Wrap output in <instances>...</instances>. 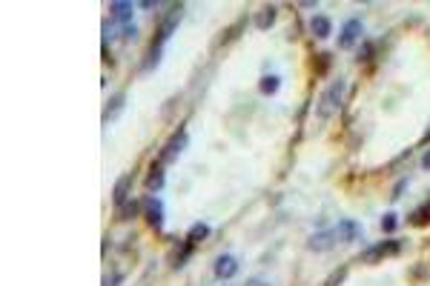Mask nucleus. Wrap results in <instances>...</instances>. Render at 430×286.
I'll return each instance as SVG.
<instances>
[{
	"label": "nucleus",
	"instance_id": "5",
	"mask_svg": "<svg viewBox=\"0 0 430 286\" xmlns=\"http://www.w3.org/2000/svg\"><path fill=\"white\" fill-rule=\"evenodd\" d=\"M335 237L344 243H353L361 237V223L350 221V218H344V221H338V226H335Z\"/></svg>",
	"mask_w": 430,
	"mask_h": 286
},
{
	"label": "nucleus",
	"instance_id": "8",
	"mask_svg": "<svg viewBox=\"0 0 430 286\" xmlns=\"http://www.w3.org/2000/svg\"><path fill=\"white\" fill-rule=\"evenodd\" d=\"M235 272H238V260H235L233 255H221L218 260H215V275H218L221 280L235 278Z\"/></svg>",
	"mask_w": 430,
	"mask_h": 286
},
{
	"label": "nucleus",
	"instance_id": "6",
	"mask_svg": "<svg viewBox=\"0 0 430 286\" xmlns=\"http://www.w3.org/2000/svg\"><path fill=\"white\" fill-rule=\"evenodd\" d=\"M361 37V20L358 17H350V20L344 23V29H342V37H338V46L342 49H350L353 43Z\"/></svg>",
	"mask_w": 430,
	"mask_h": 286
},
{
	"label": "nucleus",
	"instance_id": "7",
	"mask_svg": "<svg viewBox=\"0 0 430 286\" xmlns=\"http://www.w3.org/2000/svg\"><path fill=\"white\" fill-rule=\"evenodd\" d=\"M132 180H135V175H132V172H126L124 178L118 180L115 183V192H112V200H115V206L121 209L126 203V200H129V189H132Z\"/></svg>",
	"mask_w": 430,
	"mask_h": 286
},
{
	"label": "nucleus",
	"instance_id": "12",
	"mask_svg": "<svg viewBox=\"0 0 430 286\" xmlns=\"http://www.w3.org/2000/svg\"><path fill=\"white\" fill-rule=\"evenodd\" d=\"M310 32H313L315 37H330L333 35V23H330V17H324V14H315L313 20H310Z\"/></svg>",
	"mask_w": 430,
	"mask_h": 286
},
{
	"label": "nucleus",
	"instance_id": "26",
	"mask_svg": "<svg viewBox=\"0 0 430 286\" xmlns=\"http://www.w3.org/2000/svg\"><path fill=\"white\" fill-rule=\"evenodd\" d=\"M247 286H270V283H264V280H250Z\"/></svg>",
	"mask_w": 430,
	"mask_h": 286
},
{
	"label": "nucleus",
	"instance_id": "2",
	"mask_svg": "<svg viewBox=\"0 0 430 286\" xmlns=\"http://www.w3.org/2000/svg\"><path fill=\"white\" fill-rule=\"evenodd\" d=\"M187 143H190L187 129H178L175 135L169 137V143L164 146V152H161V163H172V160H178V157H181V152L187 149Z\"/></svg>",
	"mask_w": 430,
	"mask_h": 286
},
{
	"label": "nucleus",
	"instance_id": "25",
	"mask_svg": "<svg viewBox=\"0 0 430 286\" xmlns=\"http://www.w3.org/2000/svg\"><path fill=\"white\" fill-rule=\"evenodd\" d=\"M422 169H430V149L424 152V157H422Z\"/></svg>",
	"mask_w": 430,
	"mask_h": 286
},
{
	"label": "nucleus",
	"instance_id": "19",
	"mask_svg": "<svg viewBox=\"0 0 430 286\" xmlns=\"http://www.w3.org/2000/svg\"><path fill=\"white\" fill-rule=\"evenodd\" d=\"M161 55H164V49H161V46H152L149 55H146V60H144V72H152L155 66L161 63Z\"/></svg>",
	"mask_w": 430,
	"mask_h": 286
},
{
	"label": "nucleus",
	"instance_id": "1",
	"mask_svg": "<svg viewBox=\"0 0 430 286\" xmlns=\"http://www.w3.org/2000/svg\"><path fill=\"white\" fill-rule=\"evenodd\" d=\"M344 80H335L333 86H330L327 92L321 94V103H319V114L321 117H330V114L335 112V109L342 106V98H344Z\"/></svg>",
	"mask_w": 430,
	"mask_h": 286
},
{
	"label": "nucleus",
	"instance_id": "10",
	"mask_svg": "<svg viewBox=\"0 0 430 286\" xmlns=\"http://www.w3.org/2000/svg\"><path fill=\"white\" fill-rule=\"evenodd\" d=\"M124 100H126V94H124V92L112 94V98H109V103H106V112H103V123L115 121L118 114L124 112Z\"/></svg>",
	"mask_w": 430,
	"mask_h": 286
},
{
	"label": "nucleus",
	"instance_id": "23",
	"mask_svg": "<svg viewBox=\"0 0 430 286\" xmlns=\"http://www.w3.org/2000/svg\"><path fill=\"white\" fill-rule=\"evenodd\" d=\"M135 35H138V29H135V23H129V26H124V37H126V40H135Z\"/></svg>",
	"mask_w": 430,
	"mask_h": 286
},
{
	"label": "nucleus",
	"instance_id": "15",
	"mask_svg": "<svg viewBox=\"0 0 430 286\" xmlns=\"http://www.w3.org/2000/svg\"><path fill=\"white\" fill-rule=\"evenodd\" d=\"M258 89H261V94H276L278 89H281V78H278V75H264Z\"/></svg>",
	"mask_w": 430,
	"mask_h": 286
},
{
	"label": "nucleus",
	"instance_id": "4",
	"mask_svg": "<svg viewBox=\"0 0 430 286\" xmlns=\"http://www.w3.org/2000/svg\"><path fill=\"white\" fill-rule=\"evenodd\" d=\"M401 246H399V241H381V243H376V246H370V249L361 255V260L365 264H376L379 257H387V255H396Z\"/></svg>",
	"mask_w": 430,
	"mask_h": 286
},
{
	"label": "nucleus",
	"instance_id": "14",
	"mask_svg": "<svg viewBox=\"0 0 430 286\" xmlns=\"http://www.w3.org/2000/svg\"><path fill=\"white\" fill-rule=\"evenodd\" d=\"M161 186H164V163H152V169H149V178H146V189L149 192H161Z\"/></svg>",
	"mask_w": 430,
	"mask_h": 286
},
{
	"label": "nucleus",
	"instance_id": "18",
	"mask_svg": "<svg viewBox=\"0 0 430 286\" xmlns=\"http://www.w3.org/2000/svg\"><path fill=\"white\" fill-rule=\"evenodd\" d=\"M138 209H141L138 200H126L124 206L118 209V221H129V218H135V214H138Z\"/></svg>",
	"mask_w": 430,
	"mask_h": 286
},
{
	"label": "nucleus",
	"instance_id": "21",
	"mask_svg": "<svg viewBox=\"0 0 430 286\" xmlns=\"http://www.w3.org/2000/svg\"><path fill=\"white\" fill-rule=\"evenodd\" d=\"M396 226H399L396 214H384V221H381V229H384V232H396Z\"/></svg>",
	"mask_w": 430,
	"mask_h": 286
},
{
	"label": "nucleus",
	"instance_id": "17",
	"mask_svg": "<svg viewBox=\"0 0 430 286\" xmlns=\"http://www.w3.org/2000/svg\"><path fill=\"white\" fill-rule=\"evenodd\" d=\"M276 12H278L276 6H264V9H261V14L255 17V26H258V29H267L273 20H276Z\"/></svg>",
	"mask_w": 430,
	"mask_h": 286
},
{
	"label": "nucleus",
	"instance_id": "13",
	"mask_svg": "<svg viewBox=\"0 0 430 286\" xmlns=\"http://www.w3.org/2000/svg\"><path fill=\"white\" fill-rule=\"evenodd\" d=\"M109 12H112V17H115L118 23H124V26H129V20H132V12H135V6H132V3H109Z\"/></svg>",
	"mask_w": 430,
	"mask_h": 286
},
{
	"label": "nucleus",
	"instance_id": "11",
	"mask_svg": "<svg viewBox=\"0 0 430 286\" xmlns=\"http://www.w3.org/2000/svg\"><path fill=\"white\" fill-rule=\"evenodd\" d=\"M333 243H335V229L333 232H319V235H313L307 246H310L313 252H324V249H330Z\"/></svg>",
	"mask_w": 430,
	"mask_h": 286
},
{
	"label": "nucleus",
	"instance_id": "20",
	"mask_svg": "<svg viewBox=\"0 0 430 286\" xmlns=\"http://www.w3.org/2000/svg\"><path fill=\"white\" fill-rule=\"evenodd\" d=\"M427 221H430V200H424V206L413 212V223H419V226H422V223H427Z\"/></svg>",
	"mask_w": 430,
	"mask_h": 286
},
{
	"label": "nucleus",
	"instance_id": "24",
	"mask_svg": "<svg viewBox=\"0 0 430 286\" xmlns=\"http://www.w3.org/2000/svg\"><path fill=\"white\" fill-rule=\"evenodd\" d=\"M121 280H124V275H112V278H106V280H103V286H118Z\"/></svg>",
	"mask_w": 430,
	"mask_h": 286
},
{
	"label": "nucleus",
	"instance_id": "9",
	"mask_svg": "<svg viewBox=\"0 0 430 286\" xmlns=\"http://www.w3.org/2000/svg\"><path fill=\"white\" fill-rule=\"evenodd\" d=\"M146 221L152 229H161L164 226V203L158 198H149L146 200Z\"/></svg>",
	"mask_w": 430,
	"mask_h": 286
},
{
	"label": "nucleus",
	"instance_id": "16",
	"mask_svg": "<svg viewBox=\"0 0 430 286\" xmlns=\"http://www.w3.org/2000/svg\"><path fill=\"white\" fill-rule=\"evenodd\" d=\"M204 237H210V226H207V223H195V226L190 229V235H187V243L195 246V243H201Z\"/></svg>",
	"mask_w": 430,
	"mask_h": 286
},
{
	"label": "nucleus",
	"instance_id": "3",
	"mask_svg": "<svg viewBox=\"0 0 430 286\" xmlns=\"http://www.w3.org/2000/svg\"><path fill=\"white\" fill-rule=\"evenodd\" d=\"M181 17H184V6H172V12L167 14V20L161 23L158 37L152 40V46H161V49H164V43H167V40H169V35L175 32V26L181 23Z\"/></svg>",
	"mask_w": 430,
	"mask_h": 286
},
{
	"label": "nucleus",
	"instance_id": "22",
	"mask_svg": "<svg viewBox=\"0 0 430 286\" xmlns=\"http://www.w3.org/2000/svg\"><path fill=\"white\" fill-rule=\"evenodd\" d=\"M344 275H347V269H338V272H335V275H333V278L327 280V286H335V283H342V280H344Z\"/></svg>",
	"mask_w": 430,
	"mask_h": 286
}]
</instances>
